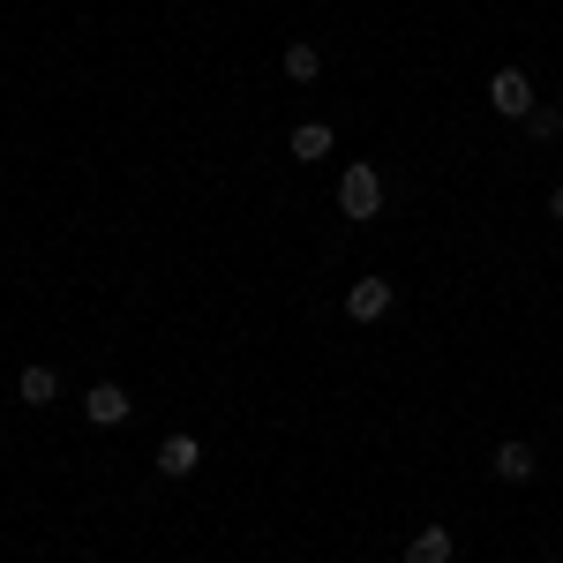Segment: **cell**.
I'll use <instances>...</instances> for the list:
<instances>
[{
    "instance_id": "obj_10",
    "label": "cell",
    "mask_w": 563,
    "mask_h": 563,
    "mask_svg": "<svg viewBox=\"0 0 563 563\" xmlns=\"http://www.w3.org/2000/svg\"><path fill=\"white\" fill-rule=\"evenodd\" d=\"M286 76H294V84H316V76H323V45L294 38V45H286Z\"/></svg>"
},
{
    "instance_id": "obj_7",
    "label": "cell",
    "mask_w": 563,
    "mask_h": 563,
    "mask_svg": "<svg viewBox=\"0 0 563 563\" xmlns=\"http://www.w3.org/2000/svg\"><path fill=\"white\" fill-rule=\"evenodd\" d=\"M488 474H496V481H533V443H519V435H511V443H496Z\"/></svg>"
},
{
    "instance_id": "obj_2",
    "label": "cell",
    "mask_w": 563,
    "mask_h": 563,
    "mask_svg": "<svg viewBox=\"0 0 563 563\" xmlns=\"http://www.w3.org/2000/svg\"><path fill=\"white\" fill-rule=\"evenodd\" d=\"M488 106H496L504 121H526L541 98H533V84H526V68H496V76H488Z\"/></svg>"
},
{
    "instance_id": "obj_5",
    "label": "cell",
    "mask_w": 563,
    "mask_h": 563,
    "mask_svg": "<svg viewBox=\"0 0 563 563\" xmlns=\"http://www.w3.org/2000/svg\"><path fill=\"white\" fill-rule=\"evenodd\" d=\"M390 301H398V294H390L384 278H353V286H346V316H353V323H384Z\"/></svg>"
},
{
    "instance_id": "obj_4",
    "label": "cell",
    "mask_w": 563,
    "mask_h": 563,
    "mask_svg": "<svg viewBox=\"0 0 563 563\" xmlns=\"http://www.w3.org/2000/svg\"><path fill=\"white\" fill-rule=\"evenodd\" d=\"M196 466H203V435L174 429V435H166V443H158V474H166V481H188V474H196Z\"/></svg>"
},
{
    "instance_id": "obj_11",
    "label": "cell",
    "mask_w": 563,
    "mask_h": 563,
    "mask_svg": "<svg viewBox=\"0 0 563 563\" xmlns=\"http://www.w3.org/2000/svg\"><path fill=\"white\" fill-rule=\"evenodd\" d=\"M526 135H533V143H556L563 135V106H533V113H526Z\"/></svg>"
},
{
    "instance_id": "obj_12",
    "label": "cell",
    "mask_w": 563,
    "mask_h": 563,
    "mask_svg": "<svg viewBox=\"0 0 563 563\" xmlns=\"http://www.w3.org/2000/svg\"><path fill=\"white\" fill-rule=\"evenodd\" d=\"M549 218H556V225H563V188H556V196H549Z\"/></svg>"
},
{
    "instance_id": "obj_1",
    "label": "cell",
    "mask_w": 563,
    "mask_h": 563,
    "mask_svg": "<svg viewBox=\"0 0 563 563\" xmlns=\"http://www.w3.org/2000/svg\"><path fill=\"white\" fill-rule=\"evenodd\" d=\"M339 218H353V225L384 218V174L376 166H346L339 174Z\"/></svg>"
},
{
    "instance_id": "obj_8",
    "label": "cell",
    "mask_w": 563,
    "mask_h": 563,
    "mask_svg": "<svg viewBox=\"0 0 563 563\" xmlns=\"http://www.w3.org/2000/svg\"><path fill=\"white\" fill-rule=\"evenodd\" d=\"M15 398H23V406H53V398H60V376H53L45 361H31V368L15 376Z\"/></svg>"
},
{
    "instance_id": "obj_6",
    "label": "cell",
    "mask_w": 563,
    "mask_h": 563,
    "mask_svg": "<svg viewBox=\"0 0 563 563\" xmlns=\"http://www.w3.org/2000/svg\"><path fill=\"white\" fill-rule=\"evenodd\" d=\"M459 556V533L451 526H421L413 541H406V563H451Z\"/></svg>"
},
{
    "instance_id": "obj_9",
    "label": "cell",
    "mask_w": 563,
    "mask_h": 563,
    "mask_svg": "<svg viewBox=\"0 0 563 563\" xmlns=\"http://www.w3.org/2000/svg\"><path fill=\"white\" fill-rule=\"evenodd\" d=\"M286 151H294V158H301V166H316V158H331V121H301V129H294V143H286Z\"/></svg>"
},
{
    "instance_id": "obj_3",
    "label": "cell",
    "mask_w": 563,
    "mask_h": 563,
    "mask_svg": "<svg viewBox=\"0 0 563 563\" xmlns=\"http://www.w3.org/2000/svg\"><path fill=\"white\" fill-rule=\"evenodd\" d=\"M129 413H135V398L121 384H90L84 390V421H90V429H121Z\"/></svg>"
}]
</instances>
